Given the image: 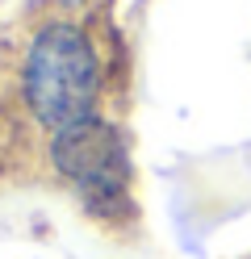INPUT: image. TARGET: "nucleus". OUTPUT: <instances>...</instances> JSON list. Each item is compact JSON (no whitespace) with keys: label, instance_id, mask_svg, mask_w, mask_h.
I'll return each mask as SVG.
<instances>
[{"label":"nucleus","instance_id":"nucleus-1","mask_svg":"<svg viewBox=\"0 0 251 259\" xmlns=\"http://www.w3.org/2000/svg\"><path fill=\"white\" fill-rule=\"evenodd\" d=\"M96 88H100V67L84 29L67 21L38 29L25 55V101L33 117L50 130L84 121L92 117Z\"/></svg>","mask_w":251,"mask_h":259},{"label":"nucleus","instance_id":"nucleus-2","mask_svg":"<svg viewBox=\"0 0 251 259\" xmlns=\"http://www.w3.org/2000/svg\"><path fill=\"white\" fill-rule=\"evenodd\" d=\"M50 159L76 184V192L92 213L109 218L117 209H130V151L117 125L100 117L63 125L55 130Z\"/></svg>","mask_w":251,"mask_h":259}]
</instances>
